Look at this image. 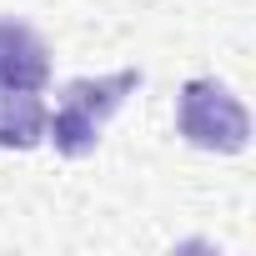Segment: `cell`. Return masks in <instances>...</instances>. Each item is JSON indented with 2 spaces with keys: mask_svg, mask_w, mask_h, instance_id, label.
<instances>
[{
  "mask_svg": "<svg viewBox=\"0 0 256 256\" xmlns=\"http://www.w3.org/2000/svg\"><path fill=\"white\" fill-rule=\"evenodd\" d=\"M50 80V50L26 20H0V90H40Z\"/></svg>",
  "mask_w": 256,
  "mask_h": 256,
  "instance_id": "3",
  "label": "cell"
},
{
  "mask_svg": "<svg viewBox=\"0 0 256 256\" xmlns=\"http://www.w3.org/2000/svg\"><path fill=\"white\" fill-rule=\"evenodd\" d=\"M46 141V100L36 90H0V151H30Z\"/></svg>",
  "mask_w": 256,
  "mask_h": 256,
  "instance_id": "4",
  "label": "cell"
},
{
  "mask_svg": "<svg viewBox=\"0 0 256 256\" xmlns=\"http://www.w3.org/2000/svg\"><path fill=\"white\" fill-rule=\"evenodd\" d=\"M141 86V70H116V76H100V80H70L56 116H46V136L56 141L60 156L80 161L100 146V131L106 120L126 106V96H131Z\"/></svg>",
  "mask_w": 256,
  "mask_h": 256,
  "instance_id": "1",
  "label": "cell"
},
{
  "mask_svg": "<svg viewBox=\"0 0 256 256\" xmlns=\"http://www.w3.org/2000/svg\"><path fill=\"white\" fill-rule=\"evenodd\" d=\"M176 131L196 151L236 156V151H246L251 116H246V106L221 80H186L181 86V100H176Z\"/></svg>",
  "mask_w": 256,
  "mask_h": 256,
  "instance_id": "2",
  "label": "cell"
}]
</instances>
